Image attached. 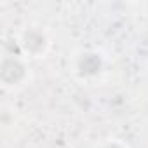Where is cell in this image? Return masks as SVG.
<instances>
[{
    "label": "cell",
    "mask_w": 148,
    "mask_h": 148,
    "mask_svg": "<svg viewBox=\"0 0 148 148\" xmlns=\"http://www.w3.org/2000/svg\"><path fill=\"white\" fill-rule=\"evenodd\" d=\"M73 70L79 79H96L105 70V58L98 51H80L73 63Z\"/></svg>",
    "instance_id": "obj_3"
},
{
    "label": "cell",
    "mask_w": 148,
    "mask_h": 148,
    "mask_svg": "<svg viewBox=\"0 0 148 148\" xmlns=\"http://www.w3.org/2000/svg\"><path fill=\"white\" fill-rule=\"evenodd\" d=\"M28 79V64L19 54H4L0 58V82L5 89H16Z\"/></svg>",
    "instance_id": "obj_1"
},
{
    "label": "cell",
    "mask_w": 148,
    "mask_h": 148,
    "mask_svg": "<svg viewBox=\"0 0 148 148\" xmlns=\"http://www.w3.org/2000/svg\"><path fill=\"white\" fill-rule=\"evenodd\" d=\"M21 54L40 58L49 49V37L40 26H26L18 38Z\"/></svg>",
    "instance_id": "obj_2"
},
{
    "label": "cell",
    "mask_w": 148,
    "mask_h": 148,
    "mask_svg": "<svg viewBox=\"0 0 148 148\" xmlns=\"http://www.w3.org/2000/svg\"><path fill=\"white\" fill-rule=\"evenodd\" d=\"M99 148H125V145H122L120 141H106Z\"/></svg>",
    "instance_id": "obj_4"
}]
</instances>
